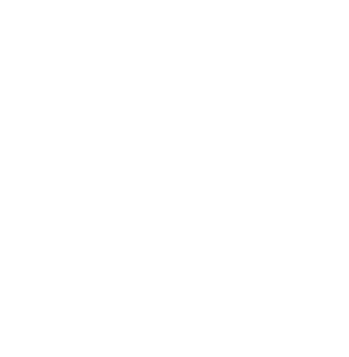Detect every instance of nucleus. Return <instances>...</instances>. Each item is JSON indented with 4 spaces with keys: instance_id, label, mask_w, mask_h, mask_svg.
Returning <instances> with one entry per match:
<instances>
[]
</instances>
